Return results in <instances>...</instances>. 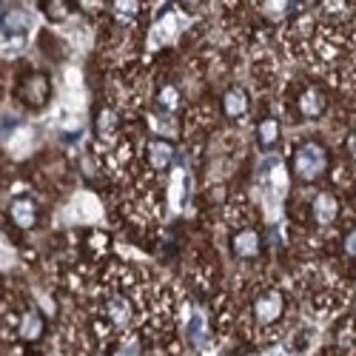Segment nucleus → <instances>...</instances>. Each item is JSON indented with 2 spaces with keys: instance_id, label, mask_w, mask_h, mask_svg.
<instances>
[{
  "instance_id": "1",
  "label": "nucleus",
  "mask_w": 356,
  "mask_h": 356,
  "mask_svg": "<svg viewBox=\"0 0 356 356\" xmlns=\"http://www.w3.org/2000/svg\"><path fill=\"white\" fill-rule=\"evenodd\" d=\"M331 168V152L319 140H302L291 148V177L302 186L319 183Z\"/></svg>"
},
{
  "instance_id": "2",
  "label": "nucleus",
  "mask_w": 356,
  "mask_h": 356,
  "mask_svg": "<svg viewBox=\"0 0 356 356\" xmlns=\"http://www.w3.org/2000/svg\"><path fill=\"white\" fill-rule=\"evenodd\" d=\"M288 311V300H285V293L280 288H265L254 296V302H251V322L257 325L259 331L265 328H274V325L282 322Z\"/></svg>"
},
{
  "instance_id": "3",
  "label": "nucleus",
  "mask_w": 356,
  "mask_h": 356,
  "mask_svg": "<svg viewBox=\"0 0 356 356\" xmlns=\"http://www.w3.org/2000/svg\"><path fill=\"white\" fill-rule=\"evenodd\" d=\"M131 322H134V305H131V300H129V296L120 288L108 291V296L103 300V322L100 325H108L114 334H120V331L129 328Z\"/></svg>"
},
{
  "instance_id": "4",
  "label": "nucleus",
  "mask_w": 356,
  "mask_h": 356,
  "mask_svg": "<svg viewBox=\"0 0 356 356\" xmlns=\"http://www.w3.org/2000/svg\"><path fill=\"white\" fill-rule=\"evenodd\" d=\"M328 106H331V97L325 92V86H319V83H305L300 88V95L293 97V108H296L300 120H319V117L328 111Z\"/></svg>"
},
{
  "instance_id": "5",
  "label": "nucleus",
  "mask_w": 356,
  "mask_h": 356,
  "mask_svg": "<svg viewBox=\"0 0 356 356\" xmlns=\"http://www.w3.org/2000/svg\"><path fill=\"white\" fill-rule=\"evenodd\" d=\"M231 254L236 257V259H243V262H254V259H259L262 257V248H265V243H262V234H259V228H254V225H243V228H236L234 234H231Z\"/></svg>"
},
{
  "instance_id": "6",
  "label": "nucleus",
  "mask_w": 356,
  "mask_h": 356,
  "mask_svg": "<svg viewBox=\"0 0 356 356\" xmlns=\"http://www.w3.org/2000/svg\"><path fill=\"white\" fill-rule=\"evenodd\" d=\"M308 211H311L314 225L331 228V225L339 220V214H342V205H339V197H337L334 191H316V194L311 197Z\"/></svg>"
},
{
  "instance_id": "7",
  "label": "nucleus",
  "mask_w": 356,
  "mask_h": 356,
  "mask_svg": "<svg viewBox=\"0 0 356 356\" xmlns=\"http://www.w3.org/2000/svg\"><path fill=\"white\" fill-rule=\"evenodd\" d=\"M174 154H177V148L171 140L165 137H152L145 143V152H143V160L145 165L152 168V171H165L171 163H174Z\"/></svg>"
},
{
  "instance_id": "8",
  "label": "nucleus",
  "mask_w": 356,
  "mask_h": 356,
  "mask_svg": "<svg viewBox=\"0 0 356 356\" xmlns=\"http://www.w3.org/2000/svg\"><path fill=\"white\" fill-rule=\"evenodd\" d=\"M220 108L228 120H243V117H248V111H251V97L243 86H231V88H225Z\"/></svg>"
},
{
  "instance_id": "9",
  "label": "nucleus",
  "mask_w": 356,
  "mask_h": 356,
  "mask_svg": "<svg viewBox=\"0 0 356 356\" xmlns=\"http://www.w3.org/2000/svg\"><path fill=\"white\" fill-rule=\"evenodd\" d=\"M49 95H51V83H49V77L43 72H32L20 86V97L29 106H46Z\"/></svg>"
},
{
  "instance_id": "10",
  "label": "nucleus",
  "mask_w": 356,
  "mask_h": 356,
  "mask_svg": "<svg viewBox=\"0 0 356 356\" xmlns=\"http://www.w3.org/2000/svg\"><path fill=\"white\" fill-rule=\"evenodd\" d=\"M9 217L12 222L20 228V231H32L40 220V211H38V205L35 200H29V197H17L12 205H9Z\"/></svg>"
},
{
  "instance_id": "11",
  "label": "nucleus",
  "mask_w": 356,
  "mask_h": 356,
  "mask_svg": "<svg viewBox=\"0 0 356 356\" xmlns=\"http://www.w3.org/2000/svg\"><path fill=\"white\" fill-rule=\"evenodd\" d=\"M257 143H259V148H265V152L280 143V117L277 114L262 117L257 123Z\"/></svg>"
},
{
  "instance_id": "12",
  "label": "nucleus",
  "mask_w": 356,
  "mask_h": 356,
  "mask_svg": "<svg viewBox=\"0 0 356 356\" xmlns=\"http://www.w3.org/2000/svg\"><path fill=\"white\" fill-rule=\"evenodd\" d=\"M95 129L100 137H114L117 129H120V114H117L114 106H97L95 111Z\"/></svg>"
},
{
  "instance_id": "13",
  "label": "nucleus",
  "mask_w": 356,
  "mask_h": 356,
  "mask_svg": "<svg viewBox=\"0 0 356 356\" xmlns=\"http://www.w3.org/2000/svg\"><path fill=\"white\" fill-rule=\"evenodd\" d=\"M154 103H157V108H163V111H168V114H177V111L183 108V95H180V88H177L174 83H163V86L157 88Z\"/></svg>"
},
{
  "instance_id": "14",
  "label": "nucleus",
  "mask_w": 356,
  "mask_h": 356,
  "mask_svg": "<svg viewBox=\"0 0 356 356\" xmlns=\"http://www.w3.org/2000/svg\"><path fill=\"white\" fill-rule=\"evenodd\" d=\"M353 12H356V6H353V3H339V0H328V3H319V17H322V20L345 23Z\"/></svg>"
},
{
  "instance_id": "15",
  "label": "nucleus",
  "mask_w": 356,
  "mask_h": 356,
  "mask_svg": "<svg viewBox=\"0 0 356 356\" xmlns=\"http://www.w3.org/2000/svg\"><path fill=\"white\" fill-rule=\"evenodd\" d=\"M337 348L339 350H353L356 348V316H345L337 325Z\"/></svg>"
},
{
  "instance_id": "16",
  "label": "nucleus",
  "mask_w": 356,
  "mask_h": 356,
  "mask_svg": "<svg viewBox=\"0 0 356 356\" xmlns=\"http://www.w3.org/2000/svg\"><path fill=\"white\" fill-rule=\"evenodd\" d=\"M257 6H259V12H262L265 17L282 20V17L293 15V6H296V3H257Z\"/></svg>"
},
{
  "instance_id": "17",
  "label": "nucleus",
  "mask_w": 356,
  "mask_h": 356,
  "mask_svg": "<svg viewBox=\"0 0 356 356\" xmlns=\"http://www.w3.org/2000/svg\"><path fill=\"white\" fill-rule=\"evenodd\" d=\"M339 254L348 259V262H356V225H350L342 240H339Z\"/></svg>"
},
{
  "instance_id": "18",
  "label": "nucleus",
  "mask_w": 356,
  "mask_h": 356,
  "mask_svg": "<svg viewBox=\"0 0 356 356\" xmlns=\"http://www.w3.org/2000/svg\"><path fill=\"white\" fill-rule=\"evenodd\" d=\"M43 15L57 23V20L69 17V3H63V0H49V3H43Z\"/></svg>"
},
{
  "instance_id": "19",
  "label": "nucleus",
  "mask_w": 356,
  "mask_h": 356,
  "mask_svg": "<svg viewBox=\"0 0 356 356\" xmlns=\"http://www.w3.org/2000/svg\"><path fill=\"white\" fill-rule=\"evenodd\" d=\"M3 26L9 29V32H20V29L26 26V15H23V12H9V15L3 17Z\"/></svg>"
},
{
  "instance_id": "20",
  "label": "nucleus",
  "mask_w": 356,
  "mask_h": 356,
  "mask_svg": "<svg viewBox=\"0 0 356 356\" xmlns=\"http://www.w3.org/2000/svg\"><path fill=\"white\" fill-rule=\"evenodd\" d=\"M345 152H348V157L356 163V131H350V134L345 137Z\"/></svg>"
}]
</instances>
